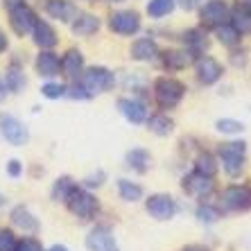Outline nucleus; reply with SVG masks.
<instances>
[{"mask_svg": "<svg viewBox=\"0 0 251 251\" xmlns=\"http://www.w3.org/2000/svg\"><path fill=\"white\" fill-rule=\"evenodd\" d=\"M0 136L14 147H23L29 140V129L12 113H0Z\"/></svg>", "mask_w": 251, "mask_h": 251, "instance_id": "obj_5", "label": "nucleus"}, {"mask_svg": "<svg viewBox=\"0 0 251 251\" xmlns=\"http://www.w3.org/2000/svg\"><path fill=\"white\" fill-rule=\"evenodd\" d=\"M5 86H7V93H21L25 88V84H27V79H25V73L23 68L14 61V64H9V68L5 70Z\"/></svg>", "mask_w": 251, "mask_h": 251, "instance_id": "obj_24", "label": "nucleus"}, {"mask_svg": "<svg viewBox=\"0 0 251 251\" xmlns=\"http://www.w3.org/2000/svg\"><path fill=\"white\" fill-rule=\"evenodd\" d=\"M228 25L238 34H249L251 32V7L238 2L233 9H228Z\"/></svg>", "mask_w": 251, "mask_h": 251, "instance_id": "obj_18", "label": "nucleus"}, {"mask_svg": "<svg viewBox=\"0 0 251 251\" xmlns=\"http://www.w3.org/2000/svg\"><path fill=\"white\" fill-rule=\"evenodd\" d=\"M70 29H73V34L75 36H93L100 29V18L93 16V14L79 12L75 18H73Z\"/></svg>", "mask_w": 251, "mask_h": 251, "instance_id": "obj_21", "label": "nucleus"}, {"mask_svg": "<svg viewBox=\"0 0 251 251\" xmlns=\"http://www.w3.org/2000/svg\"><path fill=\"white\" fill-rule=\"evenodd\" d=\"M46 12L50 18H57L61 23H73V18L79 14V9L73 0H48Z\"/></svg>", "mask_w": 251, "mask_h": 251, "instance_id": "obj_16", "label": "nucleus"}, {"mask_svg": "<svg viewBox=\"0 0 251 251\" xmlns=\"http://www.w3.org/2000/svg\"><path fill=\"white\" fill-rule=\"evenodd\" d=\"M195 70H197L199 84H204V86H210V84L220 82V77H222V73H224L222 64L213 57H199L197 64H195Z\"/></svg>", "mask_w": 251, "mask_h": 251, "instance_id": "obj_12", "label": "nucleus"}, {"mask_svg": "<svg viewBox=\"0 0 251 251\" xmlns=\"http://www.w3.org/2000/svg\"><path fill=\"white\" fill-rule=\"evenodd\" d=\"M77 82L82 84L88 93H91V98H93V95H98V93H106V91L116 84V77H113V73L109 68H104V66H93V68L84 70Z\"/></svg>", "mask_w": 251, "mask_h": 251, "instance_id": "obj_4", "label": "nucleus"}, {"mask_svg": "<svg viewBox=\"0 0 251 251\" xmlns=\"http://www.w3.org/2000/svg\"><path fill=\"white\" fill-rule=\"evenodd\" d=\"M118 193H120V199H125V201H138V199H143V186L136 181H129V179H118Z\"/></svg>", "mask_w": 251, "mask_h": 251, "instance_id": "obj_28", "label": "nucleus"}, {"mask_svg": "<svg viewBox=\"0 0 251 251\" xmlns=\"http://www.w3.org/2000/svg\"><path fill=\"white\" fill-rule=\"evenodd\" d=\"M183 43H186V50H190L195 57H197V54H201L206 48H208L206 34L201 32V29H188L186 34H183Z\"/></svg>", "mask_w": 251, "mask_h": 251, "instance_id": "obj_26", "label": "nucleus"}, {"mask_svg": "<svg viewBox=\"0 0 251 251\" xmlns=\"http://www.w3.org/2000/svg\"><path fill=\"white\" fill-rule=\"evenodd\" d=\"M181 188L186 190V195H190V197L206 199L210 193H213V179H208V176L199 175V172H195V170H193L190 175L183 176Z\"/></svg>", "mask_w": 251, "mask_h": 251, "instance_id": "obj_11", "label": "nucleus"}, {"mask_svg": "<svg viewBox=\"0 0 251 251\" xmlns=\"http://www.w3.org/2000/svg\"><path fill=\"white\" fill-rule=\"evenodd\" d=\"M158 54L161 52H158V46L154 39H138L131 46V59H136V61H154Z\"/></svg>", "mask_w": 251, "mask_h": 251, "instance_id": "obj_23", "label": "nucleus"}, {"mask_svg": "<svg viewBox=\"0 0 251 251\" xmlns=\"http://www.w3.org/2000/svg\"><path fill=\"white\" fill-rule=\"evenodd\" d=\"M73 188H75V181L70 176H59L52 186V199L54 201H66V197H68V193Z\"/></svg>", "mask_w": 251, "mask_h": 251, "instance_id": "obj_32", "label": "nucleus"}, {"mask_svg": "<svg viewBox=\"0 0 251 251\" xmlns=\"http://www.w3.org/2000/svg\"><path fill=\"white\" fill-rule=\"evenodd\" d=\"M7 12H9V25H12L14 34H18V36H27L32 32V27H34L36 18H39L32 7L25 5V0L12 5Z\"/></svg>", "mask_w": 251, "mask_h": 251, "instance_id": "obj_6", "label": "nucleus"}, {"mask_svg": "<svg viewBox=\"0 0 251 251\" xmlns=\"http://www.w3.org/2000/svg\"><path fill=\"white\" fill-rule=\"evenodd\" d=\"M176 0H150L147 2V14L152 18H163L175 12Z\"/></svg>", "mask_w": 251, "mask_h": 251, "instance_id": "obj_30", "label": "nucleus"}, {"mask_svg": "<svg viewBox=\"0 0 251 251\" xmlns=\"http://www.w3.org/2000/svg\"><path fill=\"white\" fill-rule=\"evenodd\" d=\"M88 2H95V0H88Z\"/></svg>", "mask_w": 251, "mask_h": 251, "instance_id": "obj_49", "label": "nucleus"}, {"mask_svg": "<svg viewBox=\"0 0 251 251\" xmlns=\"http://www.w3.org/2000/svg\"><path fill=\"white\" fill-rule=\"evenodd\" d=\"M66 95H70L73 100H88V98H91V93H88L82 84H77V86L68 88V93H66Z\"/></svg>", "mask_w": 251, "mask_h": 251, "instance_id": "obj_39", "label": "nucleus"}, {"mask_svg": "<svg viewBox=\"0 0 251 251\" xmlns=\"http://www.w3.org/2000/svg\"><path fill=\"white\" fill-rule=\"evenodd\" d=\"M5 50H7V36H5V32L0 29V54L5 52Z\"/></svg>", "mask_w": 251, "mask_h": 251, "instance_id": "obj_42", "label": "nucleus"}, {"mask_svg": "<svg viewBox=\"0 0 251 251\" xmlns=\"http://www.w3.org/2000/svg\"><path fill=\"white\" fill-rule=\"evenodd\" d=\"M2 2H5V7L9 9L12 5H16V2H23V0H2Z\"/></svg>", "mask_w": 251, "mask_h": 251, "instance_id": "obj_45", "label": "nucleus"}, {"mask_svg": "<svg viewBox=\"0 0 251 251\" xmlns=\"http://www.w3.org/2000/svg\"><path fill=\"white\" fill-rule=\"evenodd\" d=\"M197 217H199V222H204V224H215L217 220L222 217V213H220V208H215V206L204 204L197 208Z\"/></svg>", "mask_w": 251, "mask_h": 251, "instance_id": "obj_35", "label": "nucleus"}, {"mask_svg": "<svg viewBox=\"0 0 251 251\" xmlns=\"http://www.w3.org/2000/svg\"><path fill=\"white\" fill-rule=\"evenodd\" d=\"M222 206L226 210H251V188L228 186L222 193Z\"/></svg>", "mask_w": 251, "mask_h": 251, "instance_id": "obj_10", "label": "nucleus"}, {"mask_svg": "<svg viewBox=\"0 0 251 251\" xmlns=\"http://www.w3.org/2000/svg\"><path fill=\"white\" fill-rule=\"evenodd\" d=\"M64 204L68 206L70 213H73L77 220H82V222H91V220L100 213V201L95 199V195H91L86 188H79L77 183L68 193Z\"/></svg>", "mask_w": 251, "mask_h": 251, "instance_id": "obj_1", "label": "nucleus"}, {"mask_svg": "<svg viewBox=\"0 0 251 251\" xmlns=\"http://www.w3.org/2000/svg\"><path fill=\"white\" fill-rule=\"evenodd\" d=\"M199 21H201V27L208 29H217L220 25L228 23V7L224 0H208L201 12H199Z\"/></svg>", "mask_w": 251, "mask_h": 251, "instance_id": "obj_8", "label": "nucleus"}, {"mask_svg": "<svg viewBox=\"0 0 251 251\" xmlns=\"http://www.w3.org/2000/svg\"><path fill=\"white\" fill-rule=\"evenodd\" d=\"M217 170H220V165H217V161H215L213 154L201 152L197 158H195V172H199V175L213 179V176L217 175Z\"/></svg>", "mask_w": 251, "mask_h": 251, "instance_id": "obj_29", "label": "nucleus"}, {"mask_svg": "<svg viewBox=\"0 0 251 251\" xmlns=\"http://www.w3.org/2000/svg\"><path fill=\"white\" fill-rule=\"evenodd\" d=\"M61 73L70 79H79V75L84 73V54L77 48H70L61 57Z\"/></svg>", "mask_w": 251, "mask_h": 251, "instance_id": "obj_19", "label": "nucleus"}, {"mask_svg": "<svg viewBox=\"0 0 251 251\" xmlns=\"http://www.w3.org/2000/svg\"><path fill=\"white\" fill-rule=\"evenodd\" d=\"M7 175L12 176V179H18V176L23 175V163H21L18 158H12V161L7 163Z\"/></svg>", "mask_w": 251, "mask_h": 251, "instance_id": "obj_38", "label": "nucleus"}, {"mask_svg": "<svg viewBox=\"0 0 251 251\" xmlns=\"http://www.w3.org/2000/svg\"><path fill=\"white\" fill-rule=\"evenodd\" d=\"M29 34H32V41L41 48V50H52L59 41L52 25L48 23V21H41V18H36V23H34V27H32Z\"/></svg>", "mask_w": 251, "mask_h": 251, "instance_id": "obj_15", "label": "nucleus"}, {"mask_svg": "<svg viewBox=\"0 0 251 251\" xmlns=\"http://www.w3.org/2000/svg\"><path fill=\"white\" fill-rule=\"evenodd\" d=\"M7 98V86H5V82H2V77H0V102Z\"/></svg>", "mask_w": 251, "mask_h": 251, "instance_id": "obj_43", "label": "nucleus"}, {"mask_svg": "<svg viewBox=\"0 0 251 251\" xmlns=\"http://www.w3.org/2000/svg\"><path fill=\"white\" fill-rule=\"evenodd\" d=\"M46 251H68V247H64V245H52L50 249H46Z\"/></svg>", "mask_w": 251, "mask_h": 251, "instance_id": "obj_44", "label": "nucleus"}, {"mask_svg": "<svg viewBox=\"0 0 251 251\" xmlns=\"http://www.w3.org/2000/svg\"><path fill=\"white\" fill-rule=\"evenodd\" d=\"M247 2H251V0H247Z\"/></svg>", "mask_w": 251, "mask_h": 251, "instance_id": "obj_51", "label": "nucleus"}, {"mask_svg": "<svg viewBox=\"0 0 251 251\" xmlns=\"http://www.w3.org/2000/svg\"><path fill=\"white\" fill-rule=\"evenodd\" d=\"M199 2H201V0H179V5H181L186 12H193L195 7H199Z\"/></svg>", "mask_w": 251, "mask_h": 251, "instance_id": "obj_41", "label": "nucleus"}, {"mask_svg": "<svg viewBox=\"0 0 251 251\" xmlns=\"http://www.w3.org/2000/svg\"><path fill=\"white\" fill-rule=\"evenodd\" d=\"M145 123H147V129H150L152 134H156V136H170L172 131H175V123H172L168 116H163V113L150 116Z\"/></svg>", "mask_w": 251, "mask_h": 251, "instance_id": "obj_27", "label": "nucleus"}, {"mask_svg": "<svg viewBox=\"0 0 251 251\" xmlns=\"http://www.w3.org/2000/svg\"><path fill=\"white\" fill-rule=\"evenodd\" d=\"M217 154L222 158V168L226 170L228 176H240L245 172V161H247V143L245 140L224 143V145H220Z\"/></svg>", "mask_w": 251, "mask_h": 251, "instance_id": "obj_3", "label": "nucleus"}, {"mask_svg": "<svg viewBox=\"0 0 251 251\" xmlns=\"http://www.w3.org/2000/svg\"><path fill=\"white\" fill-rule=\"evenodd\" d=\"M36 73L41 77H57L59 73H61V59L57 57V52H52V50H41V52L36 54Z\"/></svg>", "mask_w": 251, "mask_h": 251, "instance_id": "obj_17", "label": "nucleus"}, {"mask_svg": "<svg viewBox=\"0 0 251 251\" xmlns=\"http://www.w3.org/2000/svg\"><path fill=\"white\" fill-rule=\"evenodd\" d=\"M66 93H68V86H66V84H59V82H48L41 86V95L48 100L66 98Z\"/></svg>", "mask_w": 251, "mask_h": 251, "instance_id": "obj_33", "label": "nucleus"}, {"mask_svg": "<svg viewBox=\"0 0 251 251\" xmlns=\"http://www.w3.org/2000/svg\"><path fill=\"white\" fill-rule=\"evenodd\" d=\"M109 2H123V0H109Z\"/></svg>", "mask_w": 251, "mask_h": 251, "instance_id": "obj_48", "label": "nucleus"}, {"mask_svg": "<svg viewBox=\"0 0 251 251\" xmlns=\"http://www.w3.org/2000/svg\"><path fill=\"white\" fill-rule=\"evenodd\" d=\"M118 109L131 125H143L147 120V106L136 98H120L118 100Z\"/></svg>", "mask_w": 251, "mask_h": 251, "instance_id": "obj_14", "label": "nucleus"}, {"mask_svg": "<svg viewBox=\"0 0 251 251\" xmlns=\"http://www.w3.org/2000/svg\"><path fill=\"white\" fill-rule=\"evenodd\" d=\"M186 251H199V249H195V247H190V249H186Z\"/></svg>", "mask_w": 251, "mask_h": 251, "instance_id": "obj_47", "label": "nucleus"}, {"mask_svg": "<svg viewBox=\"0 0 251 251\" xmlns=\"http://www.w3.org/2000/svg\"><path fill=\"white\" fill-rule=\"evenodd\" d=\"M215 36H217V41L222 43V46H226V48H235L240 43V39H242V34H238L228 23L220 25V27L215 29Z\"/></svg>", "mask_w": 251, "mask_h": 251, "instance_id": "obj_31", "label": "nucleus"}, {"mask_svg": "<svg viewBox=\"0 0 251 251\" xmlns=\"http://www.w3.org/2000/svg\"><path fill=\"white\" fill-rule=\"evenodd\" d=\"M12 224L16 228H21V231H25V233H36L39 231V220H36L32 213H29L27 206H14L12 208Z\"/></svg>", "mask_w": 251, "mask_h": 251, "instance_id": "obj_20", "label": "nucleus"}, {"mask_svg": "<svg viewBox=\"0 0 251 251\" xmlns=\"http://www.w3.org/2000/svg\"><path fill=\"white\" fill-rule=\"evenodd\" d=\"M186 95L183 82L175 77H158L154 82V100H156L158 109H175Z\"/></svg>", "mask_w": 251, "mask_h": 251, "instance_id": "obj_2", "label": "nucleus"}, {"mask_svg": "<svg viewBox=\"0 0 251 251\" xmlns=\"http://www.w3.org/2000/svg\"><path fill=\"white\" fill-rule=\"evenodd\" d=\"M2 204H5V197H2V195H0V206H2Z\"/></svg>", "mask_w": 251, "mask_h": 251, "instance_id": "obj_46", "label": "nucleus"}, {"mask_svg": "<svg viewBox=\"0 0 251 251\" xmlns=\"http://www.w3.org/2000/svg\"><path fill=\"white\" fill-rule=\"evenodd\" d=\"M109 27L111 32L120 36H131L140 29V16L134 9H120V12H113L109 16Z\"/></svg>", "mask_w": 251, "mask_h": 251, "instance_id": "obj_9", "label": "nucleus"}, {"mask_svg": "<svg viewBox=\"0 0 251 251\" xmlns=\"http://www.w3.org/2000/svg\"><path fill=\"white\" fill-rule=\"evenodd\" d=\"M14 251H43V247L36 238H23L16 242V249Z\"/></svg>", "mask_w": 251, "mask_h": 251, "instance_id": "obj_37", "label": "nucleus"}, {"mask_svg": "<svg viewBox=\"0 0 251 251\" xmlns=\"http://www.w3.org/2000/svg\"><path fill=\"white\" fill-rule=\"evenodd\" d=\"M145 208L154 220H158V222H168V220H172V217L176 215L179 206H176V201L170 197V195L156 193V195H150V199L145 201Z\"/></svg>", "mask_w": 251, "mask_h": 251, "instance_id": "obj_7", "label": "nucleus"}, {"mask_svg": "<svg viewBox=\"0 0 251 251\" xmlns=\"http://www.w3.org/2000/svg\"><path fill=\"white\" fill-rule=\"evenodd\" d=\"M127 165L131 170H136V172H147L150 170V165H152V156H150V152L147 150H143V147H134V150H129L127 152Z\"/></svg>", "mask_w": 251, "mask_h": 251, "instance_id": "obj_25", "label": "nucleus"}, {"mask_svg": "<svg viewBox=\"0 0 251 251\" xmlns=\"http://www.w3.org/2000/svg\"><path fill=\"white\" fill-rule=\"evenodd\" d=\"M247 5H249V7H251V2H247Z\"/></svg>", "mask_w": 251, "mask_h": 251, "instance_id": "obj_50", "label": "nucleus"}, {"mask_svg": "<svg viewBox=\"0 0 251 251\" xmlns=\"http://www.w3.org/2000/svg\"><path fill=\"white\" fill-rule=\"evenodd\" d=\"M88 251H118V242L109 226H95L86 235Z\"/></svg>", "mask_w": 251, "mask_h": 251, "instance_id": "obj_13", "label": "nucleus"}, {"mask_svg": "<svg viewBox=\"0 0 251 251\" xmlns=\"http://www.w3.org/2000/svg\"><path fill=\"white\" fill-rule=\"evenodd\" d=\"M16 235L12 228H0V251H14L16 249Z\"/></svg>", "mask_w": 251, "mask_h": 251, "instance_id": "obj_36", "label": "nucleus"}, {"mask_svg": "<svg viewBox=\"0 0 251 251\" xmlns=\"http://www.w3.org/2000/svg\"><path fill=\"white\" fill-rule=\"evenodd\" d=\"M102 179H104V172H102V170H98V175L86 176V186L88 188H98V186H102Z\"/></svg>", "mask_w": 251, "mask_h": 251, "instance_id": "obj_40", "label": "nucleus"}, {"mask_svg": "<svg viewBox=\"0 0 251 251\" xmlns=\"http://www.w3.org/2000/svg\"><path fill=\"white\" fill-rule=\"evenodd\" d=\"M215 129L222 131V134H242V131H245V125L240 123V120H233V118H222V120L215 123Z\"/></svg>", "mask_w": 251, "mask_h": 251, "instance_id": "obj_34", "label": "nucleus"}, {"mask_svg": "<svg viewBox=\"0 0 251 251\" xmlns=\"http://www.w3.org/2000/svg\"><path fill=\"white\" fill-rule=\"evenodd\" d=\"M195 54L190 52V50H165L163 52V66L168 70H181L186 68V66H190L195 61Z\"/></svg>", "mask_w": 251, "mask_h": 251, "instance_id": "obj_22", "label": "nucleus"}]
</instances>
